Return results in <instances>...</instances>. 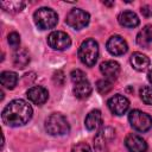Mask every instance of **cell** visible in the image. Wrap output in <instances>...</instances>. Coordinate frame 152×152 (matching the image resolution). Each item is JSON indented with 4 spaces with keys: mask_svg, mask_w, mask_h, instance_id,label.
Here are the masks:
<instances>
[{
    "mask_svg": "<svg viewBox=\"0 0 152 152\" xmlns=\"http://www.w3.org/2000/svg\"><path fill=\"white\" fill-rule=\"evenodd\" d=\"M78 58L87 66L95 65V63L97 62V58H99L97 42L93 38H88V39L83 40L78 49Z\"/></svg>",
    "mask_w": 152,
    "mask_h": 152,
    "instance_id": "obj_2",
    "label": "cell"
},
{
    "mask_svg": "<svg viewBox=\"0 0 152 152\" xmlns=\"http://www.w3.org/2000/svg\"><path fill=\"white\" fill-rule=\"evenodd\" d=\"M125 145L129 152H146L147 150L146 141L135 133H131L126 137Z\"/></svg>",
    "mask_w": 152,
    "mask_h": 152,
    "instance_id": "obj_12",
    "label": "cell"
},
{
    "mask_svg": "<svg viewBox=\"0 0 152 152\" xmlns=\"http://www.w3.org/2000/svg\"><path fill=\"white\" fill-rule=\"evenodd\" d=\"M106 48H107L108 52L113 56H121V55L126 53L128 50V45H127L126 40L121 36H118V34L112 36L107 40Z\"/></svg>",
    "mask_w": 152,
    "mask_h": 152,
    "instance_id": "obj_9",
    "label": "cell"
},
{
    "mask_svg": "<svg viewBox=\"0 0 152 152\" xmlns=\"http://www.w3.org/2000/svg\"><path fill=\"white\" fill-rule=\"evenodd\" d=\"M128 121L131 126L138 132H146L152 127V118L139 109L131 110L128 114Z\"/></svg>",
    "mask_w": 152,
    "mask_h": 152,
    "instance_id": "obj_5",
    "label": "cell"
},
{
    "mask_svg": "<svg viewBox=\"0 0 152 152\" xmlns=\"http://www.w3.org/2000/svg\"><path fill=\"white\" fill-rule=\"evenodd\" d=\"M108 108L109 110L114 114V115H124L128 108H129V101L126 96L121 95V94H115L114 96H112L108 102Z\"/></svg>",
    "mask_w": 152,
    "mask_h": 152,
    "instance_id": "obj_8",
    "label": "cell"
},
{
    "mask_svg": "<svg viewBox=\"0 0 152 152\" xmlns=\"http://www.w3.org/2000/svg\"><path fill=\"white\" fill-rule=\"evenodd\" d=\"M113 84V81H109L107 78H103V80H99L96 82V89L100 94H107L112 89V86Z\"/></svg>",
    "mask_w": 152,
    "mask_h": 152,
    "instance_id": "obj_22",
    "label": "cell"
},
{
    "mask_svg": "<svg viewBox=\"0 0 152 152\" xmlns=\"http://www.w3.org/2000/svg\"><path fill=\"white\" fill-rule=\"evenodd\" d=\"M131 64L135 70L144 71L150 66V58L141 52H134L131 56Z\"/></svg>",
    "mask_w": 152,
    "mask_h": 152,
    "instance_id": "obj_17",
    "label": "cell"
},
{
    "mask_svg": "<svg viewBox=\"0 0 152 152\" xmlns=\"http://www.w3.org/2000/svg\"><path fill=\"white\" fill-rule=\"evenodd\" d=\"M70 77H71V81H72L74 83L80 82V81H82V80H86V78H87V77H86V74H84L82 70H80V69L72 70V71H71V74H70Z\"/></svg>",
    "mask_w": 152,
    "mask_h": 152,
    "instance_id": "obj_25",
    "label": "cell"
},
{
    "mask_svg": "<svg viewBox=\"0 0 152 152\" xmlns=\"http://www.w3.org/2000/svg\"><path fill=\"white\" fill-rule=\"evenodd\" d=\"M34 24L40 30H49L56 26L58 21L57 13L49 7H40L33 14Z\"/></svg>",
    "mask_w": 152,
    "mask_h": 152,
    "instance_id": "obj_4",
    "label": "cell"
},
{
    "mask_svg": "<svg viewBox=\"0 0 152 152\" xmlns=\"http://www.w3.org/2000/svg\"><path fill=\"white\" fill-rule=\"evenodd\" d=\"M84 125L88 131H96L102 125V114L99 109H94L88 113L84 120Z\"/></svg>",
    "mask_w": 152,
    "mask_h": 152,
    "instance_id": "obj_16",
    "label": "cell"
},
{
    "mask_svg": "<svg viewBox=\"0 0 152 152\" xmlns=\"http://www.w3.org/2000/svg\"><path fill=\"white\" fill-rule=\"evenodd\" d=\"M1 86L6 89H13L18 83V75L14 71H2L0 75Z\"/></svg>",
    "mask_w": 152,
    "mask_h": 152,
    "instance_id": "obj_19",
    "label": "cell"
},
{
    "mask_svg": "<svg viewBox=\"0 0 152 152\" xmlns=\"http://www.w3.org/2000/svg\"><path fill=\"white\" fill-rule=\"evenodd\" d=\"M147 80H148V82L152 84V70H151V71L147 74Z\"/></svg>",
    "mask_w": 152,
    "mask_h": 152,
    "instance_id": "obj_28",
    "label": "cell"
},
{
    "mask_svg": "<svg viewBox=\"0 0 152 152\" xmlns=\"http://www.w3.org/2000/svg\"><path fill=\"white\" fill-rule=\"evenodd\" d=\"M140 12L144 17H152V6L151 5H144L140 8Z\"/></svg>",
    "mask_w": 152,
    "mask_h": 152,
    "instance_id": "obj_27",
    "label": "cell"
},
{
    "mask_svg": "<svg viewBox=\"0 0 152 152\" xmlns=\"http://www.w3.org/2000/svg\"><path fill=\"white\" fill-rule=\"evenodd\" d=\"M91 84L89 83V81L86 78V80H82L80 82H76L74 83V88H72V91H74V95L80 99V100H83V99H87L89 97V95L91 94Z\"/></svg>",
    "mask_w": 152,
    "mask_h": 152,
    "instance_id": "obj_15",
    "label": "cell"
},
{
    "mask_svg": "<svg viewBox=\"0 0 152 152\" xmlns=\"http://www.w3.org/2000/svg\"><path fill=\"white\" fill-rule=\"evenodd\" d=\"M140 99L146 104H152V87L145 86L140 89Z\"/></svg>",
    "mask_w": 152,
    "mask_h": 152,
    "instance_id": "obj_23",
    "label": "cell"
},
{
    "mask_svg": "<svg viewBox=\"0 0 152 152\" xmlns=\"http://www.w3.org/2000/svg\"><path fill=\"white\" fill-rule=\"evenodd\" d=\"M118 20L120 23L121 26L124 27H128V28H133V27H137L140 23L138 15L132 12V11H124L119 14L118 17Z\"/></svg>",
    "mask_w": 152,
    "mask_h": 152,
    "instance_id": "obj_14",
    "label": "cell"
},
{
    "mask_svg": "<svg viewBox=\"0 0 152 152\" xmlns=\"http://www.w3.org/2000/svg\"><path fill=\"white\" fill-rule=\"evenodd\" d=\"M137 43L141 48H148L152 43V25L144 26L137 34Z\"/></svg>",
    "mask_w": 152,
    "mask_h": 152,
    "instance_id": "obj_18",
    "label": "cell"
},
{
    "mask_svg": "<svg viewBox=\"0 0 152 152\" xmlns=\"http://www.w3.org/2000/svg\"><path fill=\"white\" fill-rule=\"evenodd\" d=\"M103 4L107 5V6H113L114 5V2H107V1H103Z\"/></svg>",
    "mask_w": 152,
    "mask_h": 152,
    "instance_id": "obj_29",
    "label": "cell"
},
{
    "mask_svg": "<svg viewBox=\"0 0 152 152\" xmlns=\"http://www.w3.org/2000/svg\"><path fill=\"white\" fill-rule=\"evenodd\" d=\"M100 71L104 78L114 81L120 74V64L115 61H104L100 64Z\"/></svg>",
    "mask_w": 152,
    "mask_h": 152,
    "instance_id": "obj_13",
    "label": "cell"
},
{
    "mask_svg": "<svg viewBox=\"0 0 152 152\" xmlns=\"http://www.w3.org/2000/svg\"><path fill=\"white\" fill-rule=\"evenodd\" d=\"M26 95H27V99L32 103H34L37 106H42L48 101L49 91L42 86H34L27 90Z\"/></svg>",
    "mask_w": 152,
    "mask_h": 152,
    "instance_id": "obj_11",
    "label": "cell"
},
{
    "mask_svg": "<svg viewBox=\"0 0 152 152\" xmlns=\"http://www.w3.org/2000/svg\"><path fill=\"white\" fill-rule=\"evenodd\" d=\"M90 20V15L88 12L81 10V8H74L71 10L65 18V23L69 27L74 30H82L84 28Z\"/></svg>",
    "mask_w": 152,
    "mask_h": 152,
    "instance_id": "obj_6",
    "label": "cell"
},
{
    "mask_svg": "<svg viewBox=\"0 0 152 152\" xmlns=\"http://www.w3.org/2000/svg\"><path fill=\"white\" fill-rule=\"evenodd\" d=\"M33 114L31 104L21 99H15L11 101L2 110L1 119L5 125L11 127H19L26 125Z\"/></svg>",
    "mask_w": 152,
    "mask_h": 152,
    "instance_id": "obj_1",
    "label": "cell"
},
{
    "mask_svg": "<svg viewBox=\"0 0 152 152\" xmlns=\"http://www.w3.org/2000/svg\"><path fill=\"white\" fill-rule=\"evenodd\" d=\"M7 42L10 44L11 48L13 49H18L19 45H20V36L17 33V32H11L7 37Z\"/></svg>",
    "mask_w": 152,
    "mask_h": 152,
    "instance_id": "obj_24",
    "label": "cell"
},
{
    "mask_svg": "<svg viewBox=\"0 0 152 152\" xmlns=\"http://www.w3.org/2000/svg\"><path fill=\"white\" fill-rule=\"evenodd\" d=\"M0 6L5 11H7V12L18 13V12H20L24 8L25 2L24 1H18V0H14V1H1L0 2Z\"/></svg>",
    "mask_w": 152,
    "mask_h": 152,
    "instance_id": "obj_21",
    "label": "cell"
},
{
    "mask_svg": "<svg viewBox=\"0 0 152 152\" xmlns=\"http://www.w3.org/2000/svg\"><path fill=\"white\" fill-rule=\"evenodd\" d=\"M71 152H91V148L87 142H78L72 146Z\"/></svg>",
    "mask_w": 152,
    "mask_h": 152,
    "instance_id": "obj_26",
    "label": "cell"
},
{
    "mask_svg": "<svg viewBox=\"0 0 152 152\" xmlns=\"http://www.w3.org/2000/svg\"><path fill=\"white\" fill-rule=\"evenodd\" d=\"M114 135H115V133H114L113 128H110V127L102 128L95 138V142H94L95 152H108L107 142L109 140H112L114 138Z\"/></svg>",
    "mask_w": 152,
    "mask_h": 152,
    "instance_id": "obj_10",
    "label": "cell"
},
{
    "mask_svg": "<svg viewBox=\"0 0 152 152\" xmlns=\"http://www.w3.org/2000/svg\"><path fill=\"white\" fill-rule=\"evenodd\" d=\"M28 63H30V55H28V52L26 50L20 49L13 55V64L17 68L24 69Z\"/></svg>",
    "mask_w": 152,
    "mask_h": 152,
    "instance_id": "obj_20",
    "label": "cell"
},
{
    "mask_svg": "<svg viewBox=\"0 0 152 152\" xmlns=\"http://www.w3.org/2000/svg\"><path fill=\"white\" fill-rule=\"evenodd\" d=\"M45 129L50 135H64L70 131L66 118L59 113H53L45 120Z\"/></svg>",
    "mask_w": 152,
    "mask_h": 152,
    "instance_id": "obj_3",
    "label": "cell"
},
{
    "mask_svg": "<svg viewBox=\"0 0 152 152\" xmlns=\"http://www.w3.org/2000/svg\"><path fill=\"white\" fill-rule=\"evenodd\" d=\"M48 44L55 50H65L71 45V39L63 31H53L48 37Z\"/></svg>",
    "mask_w": 152,
    "mask_h": 152,
    "instance_id": "obj_7",
    "label": "cell"
}]
</instances>
